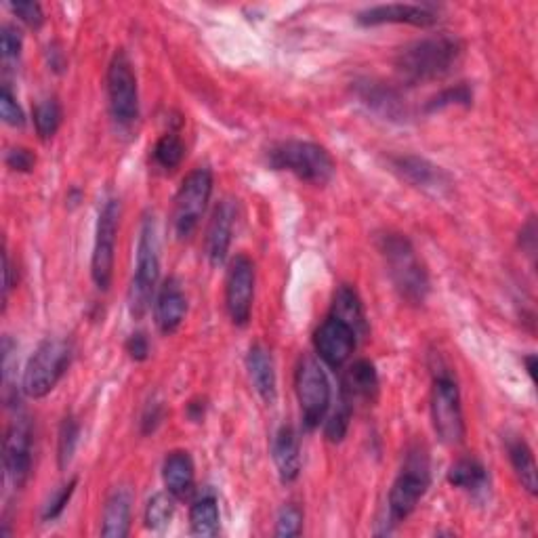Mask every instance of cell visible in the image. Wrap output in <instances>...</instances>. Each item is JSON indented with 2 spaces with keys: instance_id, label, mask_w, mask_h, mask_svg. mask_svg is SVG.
I'll use <instances>...</instances> for the list:
<instances>
[{
  "instance_id": "24",
  "label": "cell",
  "mask_w": 538,
  "mask_h": 538,
  "mask_svg": "<svg viewBox=\"0 0 538 538\" xmlns=\"http://www.w3.org/2000/svg\"><path fill=\"white\" fill-rule=\"evenodd\" d=\"M131 528V492L127 488H116L103 507L101 536L124 538Z\"/></svg>"
},
{
  "instance_id": "38",
  "label": "cell",
  "mask_w": 538,
  "mask_h": 538,
  "mask_svg": "<svg viewBox=\"0 0 538 538\" xmlns=\"http://www.w3.org/2000/svg\"><path fill=\"white\" fill-rule=\"evenodd\" d=\"M24 47V38L22 32H19L15 26H5L3 32H0V51H3L5 59H17L22 55Z\"/></svg>"
},
{
  "instance_id": "17",
  "label": "cell",
  "mask_w": 538,
  "mask_h": 538,
  "mask_svg": "<svg viewBox=\"0 0 538 538\" xmlns=\"http://www.w3.org/2000/svg\"><path fill=\"white\" fill-rule=\"evenodd\" d=\"M356 95L368 110L387 118V120H406L408 106L398 89L379 80H360L356 82Z\"/></svg>"
},
{
  "instance_id": "13",
  "label": "cell",
  "mask_w": 538,
  "mask_h": 538,
  "mask_svg": "<svg viewBox=\"0 0 538 538\" xmlns=\"http://www.w3.org/2000/svg\"><path fill=\"white\" fill-rule=\"evenodd\" d=\"M314 345H316V354L328 368L341 370L351 358V354H354V349L358 345V335L349 324H345L343 320L335 316H330L316 330Z\"/></svg>"
},
{
  "instance_id": "2",
  "label": "cell",
  "mask_w": 538,
  "mask_h": 538,
  "mask_svg": "<svg viewBox=\"0 0 538 538\" xmlns=\"http://www.w3.org/2000/svg\"><path fill=\"white\" fill-rule=\"evenodd\" d=\"M377 246L400 297L410 305L425 303L429 295V276L412 242L404 234L385 232L379 236Z\"/></svg>"
},
{
  "instance_id": "9",
  "label": "cell",
  "mask_w": 538,
  "mask_h": 538,
  "mask_svg": "<svg viewBox=\"0 0 538 538\" xmlns=\"http://www.w3.org/2000/svg\"><path fill=\"white\" fill-rule=\"evenodd\" d=\"M295 389L303 415V425L316 429L330 408V383L320 362L312 356H303L295 372Z\"/></svg>"
},
{
  "instance_id": "8",
  "label": "cell",
  "mask_w": 538,
  "mask_h": 538,
  "mask_svg": "<svg viewBox=\"0 0 538 538\" xmlns=\"http://www.w3.org/2000/svg\"><path fill=\"white\" fill-rule=\"evenodd\" d=\"M213 194V173L211 169L200 167L183 179L181 188L175 196V213L173 225L179 240L190 238L209 206Z\"/></svg>"
},
{
  "instance_id": "14",
  "label": "cell",
  "mask_w": 538,
  "mask_h": 538,
  "mask_svg": "<svg viewBox=\"0 0 538 538\" xmlns=\"http://www.w3.org/2000/svg\"><path fill=\"white\" fill-rule=\"evenodd\" d=\"M5 471L13 488H24L32 473V429L28 419L17 417L5 436Z\"/></svg>"
},
{
  "instance_id": "36",
  "label": "cell",
  "mask_w": 538,
  "mask_h": 538,
  "mask_svg": "<svg viewBox=\"0 0 538 538\" xmlns=\"http://www.w3.org/2000/svg\"><path fill=\"white\" fill-rule=\"evenodd\" d=\"M76 486H78V478H72L68 484L61 486V488L51 496L49 503H47L45 509H43V520H45V522H53V520H57V517H59L61 513H64V509H66V505L70 503V499H72V494H74Z\"/></svg>"
},
{
  "instance_id": "41",
  "label": "cell",
  "mask_w": 538,
  "mask_h": 538,
  "mask_svg": "<svg viewBox=\"0 0 538 538\" xmlns=\"http://www.w3.org/2000/svg\"><path fill=\"white\" fill-rule=\"evenodd\" d=\"M162 417H164V408H162V402H150L146 406V412H143L141 417V431L146 433H154L158 429V425L162 423Z\"/></svg>"
},
{
  "instance_id": "35",
  "label": "cell",
  "mask_w": 538,
  "mask_h": 538,
  "mask_svg": "<svg viewBox=\"0 0 538 538\" xmlns=\"http://www.w3.org/2000/svg\"><path fill=\"white\" fill-rule=\"evenodd\" d=\"M303 530V511L297 505H284L278 522H276V536L278 538H293L299 536Z\"/></svg>"
},
{
  "instance_id": "32",
  "label": "cell",
  "mask_w": 538,
  "mask_h": 538,
  "mask_svg": "<svg viewBox=\"0 0 538 538\" xmlns=\"http://www.w3.org/2000/svg\"><path fill=\"white\" fill-rule=\"evenodd\" d=\"M175 501L177 499L171 492L154 494L146 507V526L152 530L167 526L175 513Z\"/></svg>"
},
{
  "instance_id": "18",
  "label": "cell",
  "mask_w": 538,
  "mask_h": 538,
  "mask_svg": "<svg viewBox=\"0 0 538 538\" xmlns=\"http://www.w3.org/2000/svg\"><path fill=\"white\" fill-rule=\"evenodd\" d=\"M234 223H236V204L234 200L225 198L217 204L213 219L209 223V230H206V242H204L206 257H209L211 265L215 267L221 265L227 259V253H230Z\"/></svg>"
},
{
  "instance_id": "20",
  "label": "cell",
  "mask_w": 538,
  "mask_h": 538,
  "mask_svg": "<svg viewBox=\"0 0 538 538\" xmlns=\"http://www.w3.org/2000/svg\"><path fill=\"white\" fill-rule=\"evenodd\" d=\"M185 314H188V299H185V293L177 278H169L162 284L154 307L156 326L160 333L173 335L185 320Z\"/></svg>"
},
{
  "instance_id": "42",
  "label": "cell",
  "mask_w": 538,
  "mask_h": 538,
  "mask_svg": "<svg viewBox=\"0 0 538 538\" xmlns=\"http://www.w3.org/2000/svg\"><path fill=\"white\" fill-rule=\"evenodd\" d=\"M127 354L135 360V362H143L148 360L150 356V343H148V337L143 333H135L129 337L127 341Z\"/></svg>"
},
{
  "instance_id": "29",
  "label": "cell",
  "mask_w": 538,
  "mask_h": 538,
  "mask_svg": "<svg viewBox=\"0 0 538 538\" xmlns=\"http://www.w3.org/2000/svg\"><path fill=\"white\" fill-rule=\"evenodd\" d=\"M183 158H185V146H183V141L177 135L169 133V135H162L156 141L154 160H156V164L160 169L173 171L183 162Z\"/></svg>"
},
{
  "instance_id": "16",
  "label": "cell",
  "mask_w": 538,
  "mask_h": 538,
  "mask_svg": "<svg viewBox=\"0 0 538 538\" xmlns=\"http://www.w3.org/2000/svg\"><path fill=\"white\" fill-rule=\"evenodd\" d=\"M438 22V13L425 5H377L358 13V24L383 26V24H406L415 28H429Z\"/></svg>"
},
{
  "instance_id": "23",
  "label": "cell",
  "mask_w": 538,
  "mask_h": 538,
  "mask_svg": "<svg viewBox=\"0 0 538 538\" xmlns=\"http://www.w3.org/2000/svg\"><path fill=\"white\" fill-rule=\"evenodd\" d=\"M274 461L284 484H293L301 473V454H299V438L293 427H280L274 438Z\"/></svg>"
},
{
  "instance_id": "22",
  "label": "cell",
  "mask_w": 538,
  "mask_h": 538,
  "mask_svg": "<svg viewBox=\"0 0 538 538\" xmlns=\"http://www.w3.org/2000/svg\"><path fill=\"white\" fill-rule=\"evenodd\" d=\"M162 478H164V486H167V492H171L177 501L190 496L194 490V480H196L194 461L190 457V452H185V450L171 452L169 457L164 459Z\"/></svg>"
},
{
  "instance_id": "15",
  "label": "cell",
  "mask_w": 538,
  "mask_h": 538,
  "mask_svg": "<svg viewBox=\"0 0 538 538\" xmlns=\"http://www.w3.org/2000/svg\"><path fill=\"white\" fill-rule=\"evenodd\" d=\"M389 169L396 173L402 181L410 183L412 188H419L429 194H444L450 190V175L436 167L421 156H389Z\"/></svg>"
},
{
  "instance_id": "7",
  "label": "cell",
  "mask_w": 538,
  "mask_h": 538,
  "mask_svg": "<svg viewBox=\"0 0 538 538\" xmlns=\"http://www.w3.org/2000/svg\"><path fill=\"white\" fill-rule=\"evenodd\" d=\"M431 421L438 438L448 446H459L465 438L461 391L450 372L440 370L431 387Z\"/></svg>"
},
{
  "instance_id": "37",
  "label": "cell",
  "mask_w": 538,
  "mask_h": 538,
  "mask_svg": "<svg viewBox=\"0 0 538 538\" xmlns=\"http://www.w3.org/2000/svg\"><path fill=\"white\" fill-rule=\"evenodd\" d=\"M0 116H3L9 127H24L26 124L24 110L19 108V103L15 101L9 87H3V91H0Z\"/></svg>"
},
{
  "instance_id": "33",
  "label": "cell",
  "mask_w": 538,
  "mask_h": 538,
  "mask_svg": "<svg viewBox=\"0 0 538 538\" xmlns=\"http://www.w3.org/2000/svg\"><path fill=\"white\" fill-rule=\"evenodd\" d=\"M473 101V91L467 87V85H457V87H450V89H444L440 95L433 97L429 103H427V112H438V110H444V108H450V106H471Z\"/></svg>"
},
{
  "instance_id": "19",
  "label": "cell",
  "mask_w": 538,
  "mask_h": 538,
  "mask_svg": "<svg viewBox=\"0 0 538 538\" xmlns=\"http://www.w3.org/2000/svg\"><path fill=\"white\" fill-rule=\"evenodd\" d=\"M379 396L377 370L368 360H356L349 364L341 381V400L351 408L358 404H372Z\"/></svg>"
},
{
  "instance_id": "5",
  "label": "cell",
  "mask_w": 538,
  "mask_h": 538,
  "mask_svg": "<svg viewBox=\"0 0 538 538\" xmlns=\"http://www.w3.org/2000/svg\"><path fill=\"white\" fill-rule=\"evenodd\" d=\"M160 276V242L154 217H146L141 225L139 244H137V265L131 282V314L141 318L148 312L154 288Z\"/></svg>"
},
{
  "instance_id": "27",
  "label": "cell",
  "mask_w": 538,
  "mask_h": 538,
  "mask_svg": "<svg viewBox=\"0 0 538 538\" xmlns=\"http://www.w3.org/2000/svg\"><path fill=\"white\" fill-rule=\"evenodd\" d=\"M448 482L461 490H480L488 482V473L480 461L459 459L448 471Z\"/></svg>"
},
{
  "instance_id": "39",
  "label": "cell",
  "mask_w": 538,
  "mask_h": 538,
  "mask_svg": "<svg viewBox=\"0 0 538 538\" xmlns=\"http://www.w3.org/2000/svg\"><path fill=\"white\" fill-rule=\"evenodd\" d=\"M11 11L22 19V22L34 30H38L40 26L45 24V13H43V7H40L38 3H11L9 5Z\"/></svg>"
},
{
  "instance_id": "30",
  "label": "cell",
  "mask_w": 538,
  "mask_h": 538,
  "mask_svg": "<svg viewBox=\"0 0 538 538\" xmlns=\"http://www.w3.org/2000/svg\"><path fill=\"white\" fill-rule=\"evenodd\" d=\"M78 438H80V425L74 415H68L64 421H61V427H59V440H57L59 469H66L72 463L76 446H78Z\"/></svg>"
},
{
  "instance_id": "31",
  "label": "cell",
  "mask_w": 538,
  "mask_h": 538,
  "mask_svg": "<svg viewBox=\"0 0 538 538\" xmlns=\"http://www.w3.org/2000/svg\"><path fill=\"white\" fill-rule=\"evenodd\" d=\"M34 124H36V133L40 139H51L59 124H61V108L57 99H45L40 101L36 110H34Z\"/></svg>"
},
{
  "instance_id": "21",
  "label": "cell",
  "mask_w": 538,
  "mask_h": 538,
  "mask_svg": "<svg viewBox=\"0 0 538 538\" xmlns=\"http://www.w3.org/2000/svg\"><path fill=\"white\" fill-rule=\"evenodd\" d=\"M246 366L261 400L265 404H274L278 389H276V364L272 358V351L261 343L253 345L251 351H248Z\"/></svg>"
},
{
  "instance_id": "10",
  "label": "cell",
  "mask_w": 538,
  "mask_h": 538,
  "mask_svg": "<svg viewBox=\"0 0 538 538\" xmlns=\"http://www.w3.org/2000/svg\"><path fill=\"white\" fill-rule=\"evenodd\" d=\"M108 97L112 118L120 124V127H131L139 116V93L131 59L122 49L116 51L110 61Z\"/></svg>"
},
{
  "instance_id": "4",
  "label": "cell",
  "mask_w": 538,
  "mask_h": 538,
  "mask_svg": "<svg viewBox=\"0 0 538 538\" xmlns=\"http://www.w3.org/2000/svg\"><path fill=\"white\" fill-rule=\"evenodd\" d=\"M70 362L72 345L66 339H47L40 343L24 370L22 387L26 396L34 400L49 396L66 375Z\"/></svg>"
},
{
  "instance_id": "12",
  "label": "cell",
  "mask_w": 538,
  "mask_h": 538,
  "mask_svg": "<svg viewBox=\"0 0 538 538\" xmlns=\"http://www.w3.org/2000/svg\"><path fill=\"white\" fill-rule=\"evenodd\" d=\"M255 263L251 257L236 255L227 269L225 280V307L236 326H246L251 320L255 301Z\"/></svg>"
},
{
  "instance_id": "3",
  "label": "cell",
  "mask_w": 538,
  "mask_h": 538,
  "mask_svg": "<svg viewBox=\"0 0 538 538\" xmlns=\"http://www.w3.org/2000/svg\"><path fill=\"white\" fill-rule=\"evenodd\" d=\"M267 164L274 171H288L301 181L326 185L335 177V160L326 148L312 141H282L267 152Z\"/></svg>"
},
{
  "instance_id": "25",
  "label": "cell",
  "mask_w": 538,
  "mask_h": 538,
  "mask_svg": "<svg viewBox=\"0 0 538 538\" xmlns=\"http://www.w3.org/2000/svg\"><path fill=\"white\" fill-rule=\"evenodd\" d=\"M333 316L354 328L358 339L366 337L368 322H366L364 307H362V301L356 293V288H351L347 284L339 286V291L335 295V303H333Z\"/></svg>"
},
{
  "instance_id": "44",
  "label": "cell",
  "mask_w": 538,
  "mask_h": 538,
  "mask_svg": "<svg viewBox=\"0 0 538 538\" xmlns=\"http://www.w3.org/2000/svg\"><path fill=\"white\" fill-rule=\"evenodd\" d=\"M188 417L194 421V423H200L202 417H204V402H190L188 406Z\"/></svg>"
},
{
  "instance_id": "26",
  "label": "cell",
  "mask_w": 538,
  "mask_h": 538,
  "mask_svg": "<svg viewBox=\"0 0 538 538\" xmlns=\"http://www.w3.org/2000/svg\"><path fill=\"white\" fill-rule=\"evenodd\" d=\"M509 459L522 488L534 496L538 492V478H536V463H534V454L530 446L524 440H513L509 444Z\"/></svg>"
},
{
  "instance_id": "45",
  "label": "cell",
  "mask_w": 538,
  "mask_h": 538,
  "mask_svg": "<svg viewBox=\"0 0 538 538\" xmlns=\"http://www.w3.org/2000/svg\"><path fill=\"white\" fill-rule=\"evenodd\" d=\"M526 366H528L530 377H534V370H536V356H528V358H526Z\"/></svg>"
},
{
  "instance_id": "28",
  "label": "cell",
  "mask_w": 538,
  "mask_h": 538,
  "mask_svg": "<svg viewBox=\"0 0 538 538\" xmlns=\"http://www.w3.org/2000/svg\"><path fill=\"white\" fill-rule=\"evenodd\" d=\"M192 532L198 536H217L219 534V505L215 496H202L190 509Z\"/></svg>"
},
{
  "instance_id": "6",
  "label": "cell",
  "mask_w": 538,
  "mask_h": 538,
  "mask_svg": "<svg viewBox=\"0 0 538 538\" xmlns=\"http://www.w3.org/2000/svg\"><path fill=\"white\" fill-rule=\"evenodd\" d=\"M429 488V457L427 452L417 446L406 454L404 467L389 490V520L400 524L417 509Z\"/></svg>"
},
{
  "instance_id": "11",
  "label": "cell",
  "mask_w": 538,
  "mask_h": 538,
  "mask_svg": "<svg viewBox=\"0 0 538 538\" xmlns=\"http://www.w3.org/2000/svg\"><path fill=\"white\" fill-rule=\"evenodd\" d=\"M118 225H120V202L108 200L99 213L93 261H91L93 282L103 293L108 291L114 278V257H116L114 253H116Z\"/></svg>"
},
{
  "instance_id": "1",
  "label": "cell",
  "mask_w": 538,
  "mask_h": 538,
  "mask_svg": "<svg viewBox=\"0 0 538 538\" xmlns=\"http://www.w3.org/2000/svg\"><path fill=\"white\" fill-rule=\"evenodd\" d=\"M463 43L452 34H436L402 47L393 59V68L406 85H425L440 80L459 66Z\"/></svg>"
},
{
  "instance_id": "34",
  "label": "cell",
  "mask_w": 538,
  "mask_h": 538,
  "mask_svg": "<svg viewBox=\"0 0 538 538\" xmlns=\"http://www.w3.org/2000/svg\"><path fill=\"white\" fill-rule=\"evenodd\" d=\"M351 415H354V408L341 400L337 410L333 412V415H330V419L326 421V427H324L328 442H333V444L343 442V438L347 436L349 423H351Z\"/></svg>"
},
{
  "instance_id": "40",
  "label": "cell",
  "mask_w": 538,
  "mask_h": 538,
  "mask_svg": "<svg viewBox=\"0 0 538 538\" xmlns=\"http://www.w3.org/2000/svg\"><path fill=\"white\" fill-rule=\"evenodd\" d=\"M7 167L17 173H30L36 164V156L26 148H13L7 152Z\"/></svg>"
},
{
  "instance_id": "43",
  "label": "cell",
  "mask_w": 538,
  "mask_h": 538,
  "mask_svg": "<svg viewBox=\"0 0 538 538\" xmlns=\"http://www.w3.org/2000/svg\"><path fill=\"white\" fill-rule=\"evenodd\" d=\"M520 236H522V248L530 257H534V251H536V223H534V219H530L526 223Z\"/></svg>"
}]
</instances>
